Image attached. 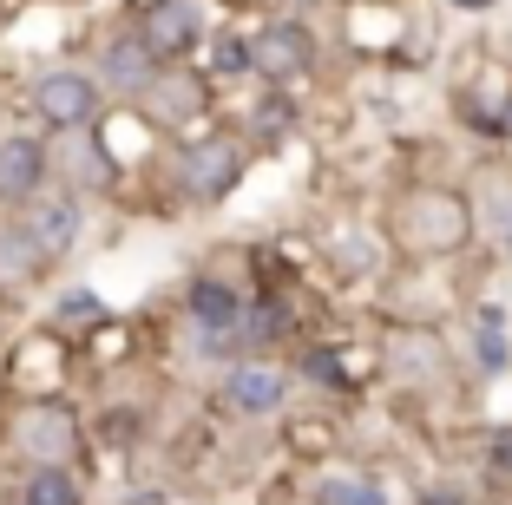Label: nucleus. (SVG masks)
<instances>
[{"mask_svg": "<svg viewBox=\"0 0 512 505\" xmlns=\"http://www.w3.org/2000/svg\"><path fill=\"white\" fill-rule=\"evenodd\" d=\"M204 73H211L217 86H230V79H256L250 33H211V66H204Z\"/></svg>", "mask_w": 512, "mask_h": 505, "instance_id": "nucleus-20", "label": "nucleus"}, {"mask_svg": "<svg viewBox=\"0 0 512 505\" xmlns=\"http://www.w3.org/2000/svg\"><path fill=\"white\" fill-rule=\"evenodd\" d=\"M46 269H53V256L33 237V223L20 210H7L0 217V289H27V283H40Z\"/></svg>", "mask_w": 512, "mask_h": 505, "instance_id": "nucleus-11", "label": "nucleus"}, {"mask_svg": "<svg viewBox=\"0 0 512 505\" xmlns=\"http://www.w3.org/2000/svg\"><path fill=\"white\" fill-rule=\"evenodd\" d=\"M20 505H86V492H79L73 466H33L20 479Z\"/></svg>", "mask_w": 512, "mask_h": 505, "instance_id": "nucleus-18", "label": "nucleus"}, {"mask_svg": "<svg viewBox=\"0 0 512 505\" xmlns=\"http://www.w3.org/2000/svg\"><path fill=\"white\" fill-rule=\"evenodd\" d=\"M7 440H14V453L27 466H73L79 446H86V420H79L73 401H60V394H33V401L14 407Z\"/></svg>", "mask_w": 512, "mask_h": 505, "instance_id": "nucleus-2", "label": "nucleus"}, {"mask_svg": "<svg viewBox=\"0 0 512 505\" xmlns=\"http://www.w3.org/2000/svg\"><path fill=\"white\" fill-rule=\"evenodd\" d=\"M486 466H493L499 479L512 473V427H493V453H486Z\"/></svg>", "mask_w": 512, "mask_h": 505, "instance_id": "nucleus-24", "label": "nucleus"}, {"mask_svg": "<svg viewBox=\"0 0 512 505\" xmlns=\"http://www.w3.org/2000/svg\"><path fill=\"white\" fill-rule=\"evenodd\" d=\"M20 217L33 223V237L46 243V256H53V263H60V256L79 243V230H86V210H79L73 191H40L27 210H20Z\"/></svg>", "mask_w": 512, "mask_h": 505, "instance_id": "nucleus-12", "label": "nucleus"}, {"mask_svg": "<svg viewBox=\"0 0 512 505\" xmlns=\"http://www.w3.org/2000/svg\"><path fill=\"white\" fill-rule=\"evenodd\" d=\"M388 237L414 263H440V256H460L480 237V210H473L467 191H453V184H407L388 210Z\"/></svg>", "mask_w": 512, "mask_h": 505, "instance_id": "nucleus-1", "label": "nucleus"}, {"mask_svg": "<svg viewBox=\"0 0 512 505\" xmlns=\"http://www.w3.org/2000/svg\"><path fill=\"white\" fill-rule=\"evenodd\" d=\"M211 73H191V66L171 60L165 73L145 86V99H138V112H145V125H158V132H184L191 119H211Z\"/></svg>", "mask_w": 512, "mask_h": 505, "instance_id": "nucleus-6", "label": "nucleus"}, {"mask_svg": "<svg viewBox=\"0 0 512 505\" xmlns=\"http://www.w3.org/2000/svg\"><path fill=\"white\" fill-rule=\"evenodd\" d=\"M414 505H473V499L460 486H447V479H434V486H421V499H414Z\"/></svg>", "mask_w": 512, "mask_h": 505, "instance_id": "nucleus-25", "label": "nucleus"}, {"mask_svg": "<svg viewBox=\"0 0 512 505\" xmlns=\"http://www.w3.org/2000/svg\"><path fill=\"white\" fill-rule=\"evenodd\" d=\"M381 361H388L401 381H440V368H447V348H440V335L434 328H394L388 335V348H381Z\"/></svg>", "mask_w": 512, "mask_h": 505, "instance_id": "nucleus-13", "label": "nucleus"}, {"mask_svg": "<svg viewBox=\"0 0 512 505\" xmlns=\"http://www.w3.org/2000/svg\"><path fill=\"white\" fill-rule=\"evenodd\" d=\"M289 328H296L289 296H276V289H256L250 309H243V355H263V348H276Z\"/></svg>", "mask_w": 512, "mask_h": 505, "instance_id": "nucleus-14", "label": "nucleus"}, {"mask_svg": "<svg viewBox=\"0 0 512 505\" xmlns=\"http://www.w3.org/2000/svg\"><path fill=\"white\" fill-rule=\"evenodd\" d=\"M296 374L309 387H322V394H355V387H362V381H355V361H348L335 342H309L296 355Z\"/></svg>", "mask_w": 512, "mask_h": 505, "instance_id": "nucleus-16", "label": "nucleus"}, {"mask_svg": "<svg viewBox=\"0 0 512 505\" xmlns=\"http://www.w3.org/2000/svg\"><path fill=\"white\" fill-rule=\"evenodd\" d=\"M447 7H460V14H486L493 0H447Z\"/></svg>", "mask_w": 512, "mask_h": 505, "instance_id": "nucleus-27", "label": "nucleus"}, {"mask_svg": "<svg viewBox=\"0 0 512 505\" xmlns=\"http://www.w3.org/2000/svg\"><path fill=\"white\" fill-rule=\"evenodd\" d=\"M316 505H388V492H381L375 479L335 473V479H322V486H316Z\"/></svg>", "mask_w": 512, "mask_h": 505, "instance_id": "nucleus-21", "label": "nucleus"}, {"mask_svg": "<svg viewBox=\"0 0 512 505\" xmlns=\"http://www.w3.org/2000/svg\"><path fill=\"white\" fill-rule=\"evenodd\" d=\"M250 119H256V138H263V145H283V138L296 132V99H289V86H263Z\"/></svg>", "mask_w": 512, "mask_h": 505, "instance_id": "nucleus-19", "label": "nucleus"}, {"mask_svg": "<svg viewBox=\"0 0 512 505\" xmlns=\"http://www.w3.org/2000/svg\"><path fill=\"white\" fill-rule=\"evenodd\" d=\"M165 66L171 60H158V46L138 33V20H132V27H119V33H106V46H99V86L119 92L125 105L145 99V86L165 73Z\"/></svg>", "mask_w": 512, "mask_h": 505, "instance_id": "nucleus-7", "label": "nucleus"}, {"mask_svg": "<svg viewBox=\"0 0 512 505\" xmlns=\"http://www.w3.org/2000/svg\"><path fill=\"white\" fill-rule=\"evenodd\" d=\"M138 33L158 46V60H184L211 20H204V0H138Z\"/></svg>", "mask_w": 512, "mask_h": 505, "instance_id": "nucleus-9", "label": "nucleus"}, {"mask_svg": "<svg viewBox=\"0 0 512 505\" xmlns=\"http://www.w3.org/2000/svg\"><path fill=\"white\" fill-rule=\"evenodd\" d=\"M53 315H60V328H66V322H106V302L92 296V289H66Z\"/></svg>", "mask_w": 512, "mask_h": 505, "instance_id": "nucleus-23", "label": "nucleus"}, {"mask_svg": "<svg viewBox=\"0 0 512 505\" xmlns=\"http://www.w3.org/2000/svg\"><path fill=\"white\" fill-rule=\"evenodd\" d=\"M99 446H112V453H132L138 446V414L132 407H106V414H99Z\"/></svg>", "mask_w": 512, "mask_h": 505, "instance_id": "nucleus-22", "label": "nucleus"}, {"mask_svg": "<svg viewBox=\"0 0 512 505\" xmlns=\"http://www.w3.org/2000/svg\"><path fill=\"white\" fill-rule=\"evenodd\" d=\"M316 53H322L316 27L296 20V14H276L250 33V66H256L263 86H296V79H309L316 73Z\"/></svg>", "mask_w": 512, "mask_h": 505, "instance_id": "nucleus-4", "label": "nucleus"}, {"mask_svg": "<svg viewBox=\"0 0 512 505\" xmlns=\"http://www.w3.org/2000/svg\"><path fill=\"white\" fill-rule=\"evenodd\" d=\"M46 184H53V151H46L33 132H7L0 138V204L27 210Z\"/></svg>", "mask_w": 512, "mask_h": 505, "instance_id": "nucleus-8", "label": "nucleus"}, {"mask_svg": "<svg viewBox=\"0 0 512 505\" xmlns=\"http://www.w3.org/2000/svg\"><path fill=\"white\" fill-rule=\"evenodd\" d=\"M467 348L480 361V374H506L512 368V328H506V309L499 302H480L467 322Z\"/></svg>", "mask_w": 512, "mask_h": 505, "instance_id": "nucleus-15", "label": "nucleus"}, {"mask_svg": "<svg viewBox=\"0 0 512 505\" xmlns=\"http://www.w3.org/2000/svg\"><path fill=\"white\" fill-rule=\"evenodd\" d=\"M250 171V145L230 132H197L178 145V184L191 204H224Z\"/></svg>", "mask_w": 512, "mask_h": 505, "instance_id": "nucleus-3", "label": "nucleus"}, {"mask_svg": "<svg viewBox=\"0 0 512 505\" xmlns=\"http://www.w3.org/2000/svg\"><path fill=\"white\" fill-rule=\"evenodd\" d=\"M473 210H480V230H486V237H493L499 250H512V171H486Z\"/></svg>", "mask_w": 512, "mask_h": 505, "instance_id": "nucleus-17", "label": "nucleus"}, {"mask_svg": "<svg viewBox=\"0 0 512 505\" xmlns=\"http://www.w3.org/2000/svg\"><path fill=\"white\" fill-rule=\"evenodd\" d=\"M224 401L237 407L243 420L283 414V401H289V374L276 368V361H263V355H243V361H230V368H224Z\"/></svg>", "mask_w": 512, "mask_h": 505, "instance_id": "nucleus-10", "label": "nucleus"}, {"mask_svg": "<svg viewBox=\"0 0 512 505\" xmlns=\"http://www.w3.org/2000/svg\"><path fill=\"white\" fill-rule=\"evenodd\" d=\"M99 99H106V86L92 73H79V66H53V73L33 79V119L46 132H92L99 125Z\"/></svg>", "mask_w": 512, "mask_h": 505, "instance_id": "nucleus-5", "label": "nucleus"}, {"mask_svg": "<svg viewBox=\"0 0 512 505\" xmlns=\"http://www.w3.org/2000/svg\"><path fill=\"white\" fill-rule=\"evenodd\" d=\"M499 138L512 145V79H506V92H499Z\"/></svg>", "mask_w": 512, "mask_h": 505, "instance_id": "nucleus-26", "label": "nucleus"}]
</instances>
